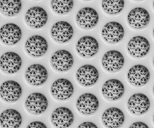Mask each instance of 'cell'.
Masks as SVG:
<instances>
[{"mask_svg": "<svg viewBox=\"0 0 154 128\" xmlns=\"http://www.w3.org/2000/svg\"><path fill=\"white\" fill-rule=\"evenodd\" d=\"M48 47L47 40L39 35L30 36L25 42V45L26 53L34 58H39L44 56L47 53Z\"/></svg>", "mask_w": 154, "mask_h": 128, "instance_id": "cell-1", "label": "cell"}, {"mask_svg": "<svg viewBox=\"0 0 154 128\" xmlns=\"http://www.w3.org/2000/svg\"><path fill=\"white\" fill-rule=\"evenodd\" d=\"M25 108L31 114L39 115L44 113L48 107L47 98L42 94L34 92L29 95L25 102Z\"/></svg>", "mask_w": 154, "mask_h": 128, "instance_id": "cell-2", "label": "cell"}, {"mask_svg": "<svg viewBox=\"0 0 154 128\" xmlns=\"http://www.w3.org/2000/svg\"><path fill=\"white\" fill-rule=\"evenodd\" d=\"M47 12L41 7L35 6L28 9L25 16L26 25L30 28L39 29L43 28L48 22Z\"/></svg>", "mask_w": 154, "mask_h": 128, "instance_id": "cell-3", "label": "cell"}, {"mask_svg": "<svg viewBox=\"0 0 154 128\" xmlns=\"http://www.w3.org/2000/svg\"><path fill=\"white\" fill-rule=\"evenodd\" d=\"M50 33L54 41L59 44H65L72 39L74 31L68 22L59 21L53 25Z\"/></svg>", "mask_w": 154, "mask_h": 128, "instance_id": "cell-4", "label": "cell"}, {"mask_svg": "<svg viewBox=\"0 0 154 128\" xmlns=\"http://www.w3.org/2000/svg\"><path fill=\"white\" fill-rule=\"evenodd\" d=\"M74 59L67 50H60L56 51L51 58V65L54 70L60 72L68 71L73 65Z\"/></svg>", "mask_w": 154, "mask_h": 128, "instance_id": "cell-5", "label": "cell"}, {"mask_svg": "<svg viewBox=\"0 0 154 128\" xmlns=\"http://www.w3.org/2000/svg\"><path fill=\"white\" fill-rule=\"evenodd\" d=\"M76 22L79 27L84 30H91L96 27L99 22V15L93 8H83L77 13Z\"/></svg>", "mask_w": 154, "mask_h": 128, "instance_id": "cell-6", "label": "cell"}, {"mask_svg": "<svg viewBox=\"0 0 154 128\" xmlns=\"http://www.w3.org/2000/svg\"><path fill=\"white\" fill-rule=\"evenodd\" d=\"M50 91L51 95L56 100L65 101L69 99L73 94L74 88L68 79L60 78L52 83Z\"/></svg>", "mask_w": 154, "mask_h": 128, "instance_id": "cell-7", "label": "cell"}, {"mask_svg": "<svg viewBox=\"0 0 154 128\" xmlns=\"http://www.w3.org/2000/svg\"><path fill=\"white\" fill-rule=\"evenodd\" d=\"M99 100L91 93H85L78 98L76 103L77 111L85 116L94 115L99 109Z\"/></svg>", "mask_w": 154, "mask_h": 128, "instance_id": "cell-8", "label": "cell"}, {"mask_svg": "<svg viewBox=\"0 0 154 128\" xmlns=\"http://www.w3.org/2000/svg\"><path fill=\"white\" fill-rule=\"evenodd\" d=\"M98 41L91 36H85L79 39L76 45V50L78 55L83 58L94 57L99 51Z\"/></svg>", "mask_w": 154, "mask_h": 128, "instance_id": "cell-9", "label": "cell"}, {"mask_svg": "<svg viewBox=\"0 0 154 128\" xmlns=\"http://www.w3.org/2000/svg\"><path fill=\"white\" fill-rule=\"evenodd\" d=\"M128 109L135 116H141L148 111L150 107V102L147 96L142 93L132 95L128 101Z\"/></svg>", "mask_w": 154, "mask_h": 128, "instance_id": "cell-10", "label": "cell"}, {"mask_svg": "<svg viewBox=\"0 0 154 128\" xmlns=\"http://www.w3.org/2000/svg\"><path fill=\"white\" fill-rule=\"evenodd\" d=\"M99 72L91 64H85L77 70L76 79L80 85L86 87L94 86L99 80Z\"/></svg>", "mask_w": 154, "mask_h": 128, "instance_id": "cell-11", "label": "cell"}, {"mask_svg": "<svg viewBox=\"0 0 154 128\" xmlns=\"http://www.w3.org/2000/svg\"><path fill=\"white\" fill-rule=\"evenodd\" d=\"M48 74L47 69L44 66L39 64H33L25 71V80L32 86H41L47 81Z\"/></svg>", "mask_w": 154, "mask_h": 128, "instance_id": "cell-12", "label": "cell"}, {"mask_svg": "<svg viewBox=\"0 0 154 128\" xmlns=\"http://www.w3.org/2000/svg\"><path fill=\"white\" fill-rule=\"evenodd\" d=\"M101 34L105 42L110 44H118L124 38V29L120 23L111 22L103 27Z\"/></svg>", "mask_w": 154, "mask_h": 128, "instance_id": "cell-13", "label": "cell"}, {"mask_svg": "<svg viewBox=\"0 0 154 128\" xmlns=\"http://www.w3.org/2000/svg\"><path fill=\"white\" fill-rule=\"evenodd\" d=\"M150 45L147 39L142 36H136L129 40L127 51L131 57L142 58L145 57L150 51Z\"/></svg>", "mask_w": 154, "mask_h": 128, "instance_id": "cell-14", "label": "cell"}, {"mask_svg": "<svg viewBox=\"0 0 154 128\" xmlns=\"http://www.w3.org/2000/svg\"><path fill=\"white\" fill-rule=\"evenodd\" d=\"M22 36L21 28L14 23L5 24L0 28V41L4 45H16L22 39Z\"/></svg>", "mask_w": 154, "mask_h": 128, "instance_id": "cell-15", "label": "cell"}, {"mask_svg": "<svg viewBox=\"0 0 154 128\" xmlns=\"http://www.w3.org/2000/svg\"><path fill=\"white\" fill-rule=\"evenodd\" d=\"M150 78V72L146 66L136 64L128 70L127 79L131 85L136 87H141L149 82Z\"/></svg>", "mask_w": 154, "mask_h": 128, "instance_id": "cell-16", "label": "cell"}, {"mask_svg": "<svg viewBox=\"0 0 154 128\" xmlns=\"http://www.w3.org/2000/svg\"><path fill=\"white\" fill-rule=\"evenodd\" d=\"M124 56L117 50L107 51L102 58V67L108 72H118L124 66Z\"/></svg>", "mask_w": 154, "mask_h": 128, "instance_id": "cell-17", "label": "cell"}, {"mask_svg": "<svg viewBox=\"0 0 154 128\" xmlns=\"http://www.w3.org/2000/svg\"><path fill=\"white\" fill-rule=\"evenodd\" d=\"M125 91L124 85L120 80L115 79L105 82L102 89V95L105 99L110 101L120 100L124 95Z\"/></svg>", "mask_w": 154, "mask_h": 128, "instance_id": "cell-18", "label": "cell"}, {"mask_svg": "<svg viewBox=\"0 0 154 128\" xmlns=\"http://www.w3.org/2000/svg\"><path fill=\"white\" fill-rule=\"evenodd\" d=\"M150 21L149 12L142 7L134 8L127 16L128 25L135 30H142L147 27Z\"/></svg>", "mask_w": 154, "mask_h": 128, "instance_id": "cell-19", "label": "cell"}, {"mask_svg": "<svg viewBox=\"0 0 154 128\" xmlns=\"http://www.w3.org/2000/svg\"><path fill=\"white\" fill-rule=\"evenodd\" d=\"M22 64V58L15 52H6L0 57V69L7 74L17 73L21 69Z\"/></svg>", "mask_w": 154, "mask_h": 128, "instance_id": "cell-20", "label": "cell"}, {"mask_svg": "<svg viewBox=\"0 0 154 128\" xmlns=\"http://www.w3.org/2000/svg\"><path fill=\"white\" fill-rule=\"evenodd\" d=\"M22 89L21 85L14 80H8L0 86V97L7 103H14L22 96Z\"/></svg>", "mask_w": 154, "mask_h": 128, "instance_id": "cell-21", "label": "cell"}, {"mask_svg": "<svg viewBox=\"0 0 154 128\" xmlns=\"http://www.w3.org/2000/svg\"><path fill=\"white\" fill-rule=\"evenodd\" d=\"M51 121L53 126L56 128H68L72 124L74 116L72 112L65 107L56 109L51 114Z\"/></svg>", "mask_w": 154, "mask_h": 128, "instance_id": "cell-22", "label": "cell"}, {"mask_svg": "<svg viewBox=\"0 0 154 128\" xmlns=\"http://www.w3.org/2000/svg\"><path fill=\"white\" fill-rule=\"evenodd\" d=\"M125 120L124 113L116 107L107 109L102 115V121L104 127L108 128L120 127Z\"/></svg>", "mask_w": 154, "mask_h": 128, "instance_id": "cell-23", "label": "cell"}, {"mask_svg": "<svg viewBox=\"0 0 154 128\" xmlns=\"http://www.w3.org/2000/svg\"><path fill=\"white\" fill-rule=\"evenodd\" d=\"M22 118L17 110L8 109L0 115V126L4 128H18L22 125Z\"/></svg>", "mask_w": 154, "mask_h": 128, "instance_id": "cell-24", "label": "cell"}, {"mask_svg": "<svg viewBox=\"0 0 154 128\" xmlns=\"http://www.w3.org/2000/svg\"><path fill=\"white\" fill-rule=\"evenodd\" d=\"M22 8V3L19 0L0 1V12L6 16H17Z\"/></svg>", "mask_w": 154, "mask_h": 128, "instance_id": "cell-25", "label": "cell"}, {"mask_svg": "<svg viewBox=\"0 0 154 128\" xmlns=\"http://www.w3.org/2000/svg\"><path fill=\"white\" fill-rule=\"evenodd\" d=\"M102 10L108 15L114 16L122 12L125 7L124 1H102Z\"/></svg>", "mask_w": 154, "mask_h": 128, "instance_id": "cell-26", "label": "cell"}, {"mask_svg": "<svg viewBox=\"0 0 154 128\" xmlns=\"http://www.w3.org/2000/svg\"><path fill=\"white\" fill-rule=\"evenodd\" d=\"M73 1L57 0L51 1V7L53 11L59 15H65L71 11L74 7Z\"/></svg>", "mask_w": 154, "mask_h": 128, "instance_id": "cell-27", "label": "cell"}, {"mask_svg": "<svg viewBox=\"0 0 154 128\" xmlns=\"http://www.w3.org/2000/svg\"><path fill=\"white\" fill-rule=\"evenodd\" d=\"M27 128H46L47 127L44 124L40 121H33L30 123L27 126Z\"/></svg>", "mask_w": 154, "mask_h": 128, "instance_id": "cell-28", "label": "cell"}, {"mask_svg": "<svg viewBox=\"0 0 154 128\" xmlns=\"http://www.w3.org/2000/svg\"><path fill=\"white\" fill-rule=\"evenodd\" d=\"M130 128H148L149 127L142 122H136L133 123L129 127Z\"/></svg>", "mask_w": 154, "mask_h": 128, "instance_id": "cell-29", "label": "cell"}, {"mask_svg": "<svg viewBox=\"0 0 154 128\" xmlns=\"http://www.w3.org/2000/svg\"><path fill=\"white\" fill-rule=\"evenodd\" d=\"M78 128H97L98 127L94 123L91 122H85L82 123Z\"/></svg>", "mask_w": 154, "mask_h": 128, "instance_id": "cell-30", "label": "cell"}]
</instances>
